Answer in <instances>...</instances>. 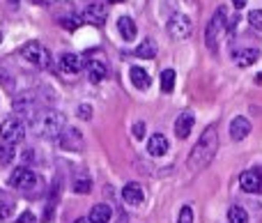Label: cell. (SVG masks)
Here are the masks:
<instances>
[{"mask_svg": "<svg viewBox=\"0 0 262 223\" xmlns=\"http://www.w3.org/2000/svg\"><path fill=\"white\" fill-rule=\"evenodd\" d=\"M78 115H81L83 120H90L92 118V106H88V104L78 106Z\"/></svg>", "mask_w": 262, "mask_h": 223, "instance_id": "cell-31", "label": "cell"}, {"mask_svg": "<svg viewBox=\"0 0 262 223\" xmlns=\"http://www.w3.org/2000/svg\"><path fill=\"white\" fill-rule=\"evenodd\" d=\"M134 136L136 138H143L145 136V122H136L134 124Z\"/></svg>", "mask_w": 262, "mask_h": 223, "instance_id": "cell-33", "label": "cell"}, {"mask_svg": "<svg viewBox=\"0 0 262 223\" xmlns=\"http://www.w3.org/2000/svg\"><path fill=\"white\" fill-rule=\"evenodd\" d=\"M14 161V145L0 143V164H12Z\"/></svg>", "mask_w": 262, "mask_h": 223, "instance_id": "cell-26", "label": "cell"}, {"mask_svg": "<svg viewBox=\"0 0 262 223\" xmlns=\"http://www.w3.org/2000/svg\"><path fill=\"white\" fill-rule=\"evenodd\" d=\"M60 23H62V28H64V30H76V28H81L83 16H76V14H72V16H64V18H60Z\"/></svg>", "mask_w": 262, "mask_h": 223, "instance_id": "cell-27", "label": "cell"}, {"mask_svg": "<svg viewBox=\"0 0 262 223\" xmlns=\"http://www.w3.org/2000/svg\"><path fill=\"white\" fill-rule=\"evenodd\" d=\"M216 150H219V129H216V124H209V127L200 133V138L193 145V150L189 152V159H186L189 170L207 168V166L214 161V157H216Z\"/></svg>", "mask_w": 262, "mask_h": 223, "instance_id": "cell-1", "label": "cell"}, {"mask_svg": "<svg viewBox=\"0 0 262 223\" xmlns=\"http://www.w3.org/2000/svg\"><path fill=\"white\" fill-rule=\"evenodd\" d=\"M74 191L81 193V196L92 191V180L88 177V173H78L76 177H74Z\"/></svg>", "mask_w": 262, "mask_h": 223, "instance_id": "cell-23", "label": "cell"}, {"mask_svg": "<svg viewBox=\"0 0 262 223\" xmlns=\"http://www.w3.org/2000/svg\"><path fill=\"white\" fill-rule=\"evenodd\" d=\"M168 147H170V143H168V138L163 136L161 131L159 133H152L149 136V141H147V152L152 157H163L168 152Z\"/></svg>", "mask_w": 262, "mask_h": 223, "instance_id": "cell-13", "label": "cell"}, {"mask_svg": "<svg viewBox=\"0 0 262 223\" xmlns=\"http://www.w3.org/2000/svg\"><path fill=\"white\" fill-rule=\"evenodd\" d=\"M26 138V124L21 118H7L0 124V141L9 143V145H18V143Z\"/></svg>", "mask_w": 262, "mask_h": 223, "instance_id": "cell-4", "label": "cell"}, {"mask_svg": "<svg viewBox=\"0 0 262 223\" xmlns=\"http://www.w3.org/2000/svg\"><path fill=\"white\" fill-rule=\"evenodd\" d=\"M166 30L172 39H186L191 35V30H193V23H191V18L186 14H172L166 23Z\"/></svg>", "mask_w": 262, "mask_h": 223, "instance_id": "cell-6", "label": "cell"}, {"mask_svg": "<svg viewBox=\"0 0 262 223\" xmlns=\"http://www.w3.org/2000/svg\"><path fill=\"white\" fill-rule=\"evenodd\" d=\"M92 223H111L113 219V210H111V205H104V203H99V205L92 207L90 216H88Z\"/></svg>", "mask_w": 262, "mask_h": 223, "instance_id": "cell-19", "label": "cell"}, {"mask_svg": "<svg viewBox=\"0 0 262 223\" xmlns=\"http://www.w3.org/2000/svg\"><path fill=\"white\" fill-rule=\"evenodd\" d=\"M249 23L255 28L258 32H262V9H253V12L249 14Z\"/></svg>", "mask_w": 262, "mask_h": 223, "instance_id": "cell-28", "label": "cell"}, {"mask_svg": "<svg viewBox=\"0 0 262 223\" xmlns=\"http://www.w3.org/2000/svg\"><path fill=\"white\" fill-rule=\"evenodd\" d=\"M106 16H108V9H106V5H101V3H90L85 7V12H83V21L92 23V26H104Z\"/></svg>", "mask_w": 262, "mask_h": 223, "instance_id": "cell-9", "label": "cell"}, {"mask_svg": "<svg viewBox=\"0 0 262 223\" xmlns=\"http://www.w3.org/2000/svg\"><path fill=\"white\" fill-rule=\"evenodd\" d=\"M118 30H120V35H122V39L124 41H131V39H136V23H134V18L131 16H120L118 18Z\"/></svg>", "mask_w": 262, "mask_h": 223, "instance_id": "cell-21", "label": "cell"}, {"mask_svg": "<svg viewBox=\"0 0 262 223\" xmlns=\"http://www.w3.org/2000/svg\"><path fill=\"white\" fill-rule=\"evenodd\" d=\"M18 53H21V58L26 60V62H30L32 67H39V69L51 67V53L39 41H28V44H23Z\"/></svg>", "mask_w": 262, "mask_h": 223, "instance_id": "cell-3", "label": "cell"}, {"mask_svg": "<svg viewBox=\"0 0 262 223\" xmlns=\"http://www.w3.org/2000/svg\"><path fill=\"white\" fill-rule=\"evenodd\" d=\"M122 198H124V203H129V205H143L145 191L138 182H129V184H124V189H122Z\"/></svg>", "mask_w": 262, "mask_h": 223, "instance_id": "cell-12", "label": "cell"}, {"mask_svg": "<svg viewBox=\"0 0 262 223\" xmlns=\"http://www.w3.org/2000/svg\"><path fill=\"white\" fill-rule=\"evenodd\" d=\"M223 28H226V7H219L216 12H214V16L209 18L207 30H205V41H207L209 51H216V39Z\"/></svg>", "mask_w": 262, "mask_h": 223, "instance_id": "cell-5", "label": "cell"}, {"mask_svg": "<svg viewBox=\"0 0 262 223\" xmlns=\"http://www.w3.org/2000/svg\"><path fill=\"white\" fill-rule=\"evenodd\" d=\"M115 223H129V221H127V216H124V214H122V216H120V219H118V221H115Z\"/></svg>", "mask_w": 262, "mask_h": 223, "instance_id": "cell-36", "label": "cell"}, {"mask_svg": "<svg viewBox=\"0 0 262 223\" xmlns=\"http://www.w3.org/2000/svg\"><path fill=\"white\" fill-rule=\"evenodd\" d=\"M260 58V51L258 49H239L232 53V60H235L239 67H251V64H255Z\"/></svg>", "mask_w": 262, "mask_h": 223, "instance_id": "cell-16", "label": "cell"}, {"mask_svg": "<svg viewBox=\"0 0 262 223\" xmlns=\"http://www.w3.org/2000/svg\"><path fill=\"white\" fill-rule=\"evenodd\" d=\"M239 187L244 189L246 193H258L262 189V175L258 168H251V170H244L239 175Z\"/></svg>", "mask_w": 262, "mask_h": 223, "instance_id": "cell-10", "label": "cell"}, {"mask_svg": "<svg viewBox=\"0 0 262 223\" xmlns=\"http://www.w3.org/2000/svg\"><path fill=\"white\" fill-rule=\"evenodd\" d=\"M9 216H12V205H9L7 200H3V198H0V221L9 219Z\"/></svg>", "mask_w": 262, "mask_h": 223, "instance_id": "cell-30", "label": "cell"}, {"mask_svg": "<svg viewBox=\"0 0 262 223\" xmlns=\"http://www.w3.org/2000/svg\"><path fill=\"white\" fill-rule=\"evenodd\" d=\"M232 5H235L237 9H244L246 7V0H232Z\"/></svg>", "mask_w": 262, "mask_h": 223, "instance_id": "cell-34", "label": "cell"}, {"mask_svg": "<svg viewBox=\"0 0 262 223\" xmlns=\"http://www.w3.org/2000/svg\"><path fill=\"white\" fill-rule=\"evenodd\" d=\"M251 133V122H249V118H235L230 122V138L232 141H244L246 136Z\"/></svg>", "mask_w": 262, "mask_h": 223, "instance_id": "cell-14", "label": "cell"}, {"mask_svg": "<svg viewBox=\"0 0 262 223\" xmlns=\"http://www.w3.org/2000/svg\"><path fill=\"white\" fill-rule=\"evenodd\" d=\"M106 74H108L106 62H101V60H90V62H88V78H90L92 83H101L106 78Z\"/></svg>", "mask_w": 262, "mask_h": 223, "instance_id": "cell-18", "label": "cell"}, {"mask_svg": "<svg viewBox=\"0 0 262 223\" xmlns=\"http://www.w3.org/2000/svg\"><path fill=\"white\" fill-rule=\"evenodd\" d=\"M32 3H35V5H39V3H41V0H32Z\"/></svg>", "mask_w": 262, "mask_h": 223, "instance_id": "cell-40", "label": "cell"}, {"mask_svg": "<svg viewBox=\"0 0 262 223\" xmlns=\"http://www.w3.org/2000/svg\"><path fill=\"white\" fill-rule=\"evenodd\" d=\"M74 223H92V221H90V219H85V216H83V219H76Z\"/></svg>", "mask_w": 262, "mask_h": 223, "instance_id": "cell-35", "label": "cell"}, {"mask_svg": "<svg viewBox=\"0 0 262 223\" xmlns=\"http://www.w3.org/2000/svg\"><path fill=\"white\" fill-rule=\"evenodd\" d=\"M60 69L64 74H78L83 69V60L76 53H62L60 55Z\"/></svg>", "mask_w": 262, "mask_h": 223, "instance_id": "cell-15", "label": "cell"}, {"mask_svg": "<svg viewBox=\"0 0 262 223\" xmlns=\"http://www.w3.org/2000/svg\"><path fill=\"white\" fill-rule=\"evenodd\" d=\"M159 81H161L163 92H172V87H175V72H172V69H163Z\"/></svg>", "mask_w": 262, "mask_h": 223, "instance_id": "cell-25", "label": "cell"}, {"mask_svg": "<svg viewBox=\"0 0 262 223\" xmlns=\"http://www.w3.org/2000/svg\"><path fill=\"white\" fill-rule=\"evenodd\" d=\"M228 221L230 223H249V214H246L244 207L232 205L230 210H228Z\"/></svg>", "mask_w": 262, "mask_h": 223, "instance_id": "cell-24", "label": "cell"}, {"mask_svg": "<svg viewBox=\"0 0 262 223\" xmlns=\"http://www.w3.org/2000/svg\"><path fill=\"white\" fill-rule=\"evenodd\" d=\"M134 53L143 60H152L154 55H157V44H154V39H143L138 46H136Z\"/></svg>", "mask_w": 262, "mask_h": 223, "instance_id": "cell-22", "label": "cell"}, {"mask_svg": "<svg viewBox=\"0 0 262 223\" xmlns=\"http://www.w3.org/2000/svg\"><path fill=\"white\" fill-rule=\"evenodd\" d=\"M260 81H262V74H258V83H260Z\"/></svg>", "mask_w": 262, "mask_h": 223, "instance_id": "cell-39", "label": "cell"}, {"mask_svg": "<svg viewBox=\"0 0 262 223\" xmlns=\"http://www.w3.org/2000/svg\"><path fill=\"white\" fill-rule=\"evenodd\" d=\"M32 131L41 138H58L64 131V118L58 110H39L35 118H30Z\"/></svg>", "mask_w": 262, "mask_h": 223, "instance_id": "cell-2", "label": "cell"}, {"mask_svg": "<svg viewBox=\"0 0 262 223\" xmlns=\"http://www.w3.org/2000/svg\"><path fill=\"white\" fill-rule=\"evenodd\" d=\"M12 108L16 115H26V118H35L39 113V104H37L35 92H21L18 97H14Z\"/></svg>", "mask_w": 262, "mask_h": 223, "instance_id": "cell-7", "label": "cell"}, {"mask_svg": "<svg viewBox=\"0 0 262 223\" xmlns=\"http://www.w3.org/2000/svg\"><path fill=\"white\" fill-rule=\"evenodd\" d=\"M14 223H37V219L32 216V212H23V214L18 216V219L14 221Z\"/></svg>", "mask_w": 262, "mask_h": 223, "instance_id": "cell-32", "label": "cell"}, {"mask_svg": "<svg viewBox=\"0 0 262 223\" xmlns=\"http://www.w3.org/2000/svg\"><path fill=\"white\" fill-rule=\"evenodd\" d=\"M7 182H9V187L21 189V191H28V189L39 187V177H37L32 170H28V168H16L12 175H9Z\"/></svg>", "mask_w": 262, "mask_h": 223, "instance_id": "cell-8", "label": "cell"}, {"mask_svg": "<svg viewBox=\"0 0 262 223\" xmlns=\"http://www.w3.org/2000/svg\"><path fill=\"white\" fill-rule=\"evenodd\" d=\"M9 5H12V7H18V0H7Z\"/></svg>", "mask_w": 262, "mask_h": 223, "instance_id": "cell-37", "label": "cell"}, {"mask_svg": "<svg viewBox=\"0 0 262 223\" xmlns=\"http://www.w3.org/2000/svg\"><path fill=\"white\" fill-rule=\"evenodd\" d=\"M108 3H124V0H108Z\"/></svg>", "mask_w": 262, "mask_h": 223, "instance_id": "cell-38", "label": "cell"}, {"mask_svg": "<svg viewBox=\"0 0 262 223\" xmlns=\"http://www.w3.org/2000/svg\"><path fill=\"white\" fill-rule=\"evenodd\" d=\"M60 143H62L64 150L69 152H81L83 150V133L78 131L76 127H67L60 136Z\"/></svg>", "mask_w": 262, "mask_h": 223, "instance_id": "cell-11", "label": "cell"}, {"mask_svg": "<svg viewBox=\"0 0 262 223\" xmlns=\"http://www.w3.org/2000/svg\"><path fill=\"white\" fill-rule=\"evenodd\" d=\"M129 78H131V83H134V85L138 87V90H147V87H149V83H152V78H149V74L145 72L143 67H131Z\"/></svg>", "mask_w": 262, "mask_h": 223, "instance_id": "cell-20", "label": "cell"}, {"mask_svg": "<svg viewBox=\"0 0 262 223\" xmlns=\"http://www.w3.org/2000/svg\"><path fill=\"white\" fill-rule=\"evenodd\" d=\"M193 124H195V118L191 113H182L180 118L175 120V133H177V138H189V133H191V129H193Z\"/></svg>", "mask_w": 262, "mask_h": 223, "instance_id": "cell-17", "label": "cell"}, {"mask_svg": "<svg viewBox=\"0 0 262 223\" xmlns=\"http://www.w3.org/2000/svg\"><path fill=\"white\" fill-rule=\"evenodd\" d=\"M177 223H193V210H191V205H184V207L180 210Z\"/></svg>", "mask_w": 262, "mask_h": 223, "instance_id": "cell-29", "label": "cell"}]
</instances>
